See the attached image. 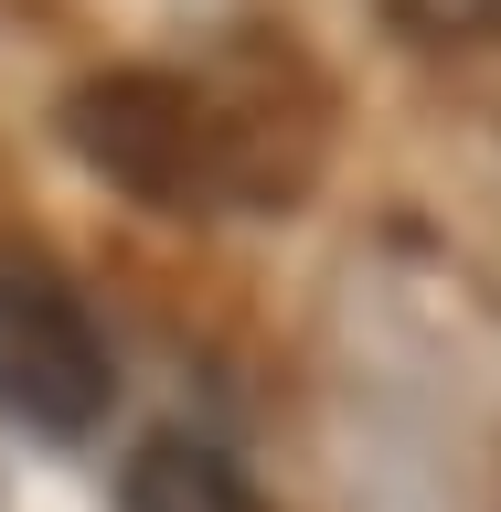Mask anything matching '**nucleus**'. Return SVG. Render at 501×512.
<instances>
[{
	"mask_svg": "<svg viewBox=\"0 0 501 512\" xmlns=\"http://www.w3.org/2000/svg\"><path fill=\"white\" fill-rule=\"evenodd\" d=\"M64 139L128 203L278 214L320 171V86L299 64H107L64 96Z\"/></svg>",
	"mask_w": 501,
	"mask_h": 512,
	"instance_id": "1",
	"label": "nucleus"
},
{
	"mask_svg": "<svg viewBox=\"0 0 501 512\" xmlns=\"http://www.w3.org/2000/svg\"><path fill=\"white\" fill-rule=\"evenodd\" d=\"M128 512H267V491H256L224 448L203 438H150L139 459H128Z\"/></svg>",
	"mask_w": 501,
	"mask_h": 512,
	"instance_id": "3",
	"label": "nucleus"
},
{
	"mask_svg": "<svg viewBox=\"0 0 501 512\" xmlns=\"http://www.w3.org/2000/svg\"><path fill=\"white\" fill-rule=\"evenodd\" d=\"M118 406V363L96 342L86 299L32 267V256H0V416L32 427V438H86Z\"/></svg>",
	"mask_w": 501,
	"mask_h": 512,
	"instance_id": "2",
	"label": "nucleus"
},
{
	"mask_svg": "<svg viewBox=\"0 0 501 512\" xmlns=\"http://www.w3.org/2000/svg\"><path fill=\"white\" fill-rule=\"evenodd\" d=\"M384 32L395 43H427V54H491L501 0H384Z\"/></svg>",
	"mask_w": 501,
	"mask_h": 512,
	"instance_id": "4",
	"label": "nucleus"
}]
</instances>
